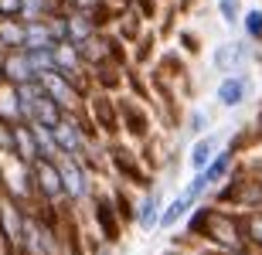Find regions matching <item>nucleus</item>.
Masks as SVG:
<instances>
[{
    "mask_svg": "<svg viewBox=\"0 0 262 255\" xmlns=\"http://www.w3.org/2000/svg\"><path fill=\"white\" fill-rule=\"evenodd\" d=\"M106 164H109V177L119 180V184H133V187H140V191L154 184V174L143 167V160H140L136 147L126 143L123 136L106 143Z\"/></svg>",
    "mask_w": 262,
    "mask_h": 255,
    "instance_id": "f257e3e1",
    "label": "nucleus"
},
{
    "mask_svg": "<svg viewBox=\"0 0 262 255\" xmlns=\"http://www.w3.org/2000/svg\"><path fill=\"white\" fill-rule=\"evenodd\" d=\"M201 245L214 248V252H252L245 242V228H242V215L232 207H214L208 231H204Z\"/></svg>",
    "mask_w": 262,
    "mask_h": 255,
    "instance_id": "f03ea898",
    "label": "nucleus"
},
{
    "mask_svg": "<svg viewBox=\"0 0 262 255\" xmlns=\"http://www.w3.org/2000/svg\"><path fill=\"white\" fill-rule=\"evenodd\" d=\"M116 116H119V136L140 147L146 140H154V116H150V106L143 99H133L126 92L116 96Z\"/></svg>",
    "mask_w": 262,
    "mask_h": 255,
    "instance_id": "7ed1b4c3",
    "label": "nucleus"
},
{
    "mask_svg": "<svg viewBox=\"0 0 262 255\" xmlns=\"http://www.w3.org/2000/svg\"><path fill=\"white\" fill-rule=\"evenodd\" d=\"M259 92V82H255V72H228V75H218V85H214V106L225 109V112H238L255 99Z\"/></svg>",
    "mask_w": 262,
    "mask_h": 255,
    "instance_id": "20e7f679",
    "label": "nucleus"
},
{
    "mask_svg": "<svg viewBox=\"0 0 262 255\" xmlns=\"http://www.w3.org/2000/svg\"><path fill=\"white\" fill-rule=\"evenodd\" d=\"M0 194L14 197L17 204H34V180H31V164H24L14 153L0 157Z\"/></svg>",
    "mask_w": 262,
    "mask_h": 255,
    "instance_id": "39448f33",
    "label": "nucleus"
},
{
    "mask_svg": "<svg viewBox=\"0 0 262 255\" xmlns=\"http://www.w3.org/2000/svg\"><path fill=\"white\" fill-rule=\"evenodd\" d=\"M58 177H61V191H65V204L68 207H85V201L92 197V191L99 187V180L89 174L75 157H58Z\"/></svg>",
    "mask_w": 262,
    "mask_h": 255,
    "instance_id": "423d86ee",
    "label": "nucleus"
},
{
    "mask_svg": "<svg viewBox=\"0 0 262 255\" xmlns=\"http://www.w3.org/2000/svg\"><path fill=\"white\" fill-rule=\"evenodd\" d=\"M85 204H89V215H92V225H96V231H99V245H116L126 228H123L116 207H113V201H109V191L96 187Z\"/></svg>",
    "mask_w": 262,
    "mask_h": 255,
    "instance_id": "0eeeda50",
    "label": "nucleus"
},
{
    "mask_svg": "<svg viewBox=\"0 0 262 255\" xmlns=\"http://www.w3.org/2000/svg\"><path fill=\"white\" fill-rule=\"evenodd\" d=\"M31 180H34V201L45 204H65V191H61V177L55 160H34L31 164Z\"/></svg>",
    "mask_w": 262,
    "mask_h": 255,
    "instance_id": "6e6552de",
    "label": "nucleus"
},
{
    "mask_svg": "<svg viewBox=\"0 0 262 255\" xmlns=\"http://www.w3.org/2000/svg\"><path fill=\"white\" fill-rule=\"evenodd\" d=\"M164 187L160 184H150L136 194V207H133V225L143 231V235H154L157 231V221H160V211H164Z\"/></svg>",
    "mask_w": 262,
    "mask_h": 255,
    "instance_id": "1a4fd4ad",
    "label": "nucleus"
},
{
    "mask_svg": "<svg viewBox=\"0 0 262 255\" xmlns=\"http://www.w3.org/2000/svg\"><path fill=\"white\" fill-rule=\"evenodd\" d=\"M24 228H28V207L17 204L14 197L0 194V235L17 255H20V242H24Z\"/></svg>",
    "mask_w": 262,
    "mask_h": 255,
    "instance_id": "9d476101",
    "label": "nucleus"
},
{
    "mask_svg": "<svg viewBox=\"0 0 262 255\" xmlns=\"http://www.w3.org/2000/svg\"><path fill=\"white\" fill-rule=\"evenodd\" d=\"M41 88H45V96H48V99H55V102L61 106V112H68V116L82 112L85 88H78L75 82H68L65 75H55V72H48V75L41 79Z\"/></svg>",
    "mask_w": 262,
    "mask_h": 255,
    "instance_id": "9b49d317",
    "label": "nucleus"
},
{
    "mask_svg": "<svg viewBox=\"0 0 262 255\" xmlns=\"http://www.w3.org/2000/svg\"><path fill=\"white\" fill-rule=\"evenodd\" d=\"M225 136H228L225 129H214V126H211L208 133H201V136H194V140H191V147H187V157H184L187 170H191V174H198V170H201L204 164H208V160H211L214 153L222 150Z\"/></svg>",
    "mask_w": 262,
    "mask_h": 255,
    "instance_id": "f8f14e48",
    "label": "nucleus"
},
{
    "mask_svg": "<svg viewBox=\"0 0 262 255\" xmlns=\"http://www.w3.org/2000/svg\"><path fill=\"white\" fill-rule=\"evenodd\" d=\"M0 75L7 85H28V82H38V72L31 65L28 51L17 48V51H7L4 58H0Z\"/></svg>",
    "mask_w": 262,
    "mask_h": 255,
    "instance_id": "ddd939ff",
    "label": "nucleus"
},
{
    "mask_svg": "<svg viewBox=\"0 0 262 255\" xmlns=\"http://www.w3.org/2000/svg\"><path fill=\"white\" fill-rule=\"evenodd\" d=\"M235 164H238V153H235V150L228 147V143H222V150H218V153H214V157L208 160V164H204V167L198 170V174L204 177V184H208V191H211L214 184H222L225 177L232 174Z\"/></svg>",
    "mask_w": 262,
    "mask_h": 255,
    "instance_id": "4468645a",
    "label": "nucleus"
},
{
    "mask_svg": "<svg viewBox=\"0 0 262 255\" xmlns=\"http://www.w3.org/2000/svg\"><path fill=\"white\" fill-rule=\"evenodd\" d=\"M157 51H160V34L154 28H143V34L129 44V65L133 68H150L157 58Z\"/></svg>",
    "mask_w": 262,
    "mask_h": 255,
    "instance_id": "2eb2a0df",
    "label": "nucleus"
},
{
    "mask_svg": "<svg viewBox=\"0 0 262 255\" xmlns=\"http://www.w3.org/2000/svg\"><path fill=\"white\" fill-rule=\"evenodd\" d=\"M92 34H99V28L85 10H65V44H82Z\"/></svg>",
    "mask_w": 262,
    "mask_h": 255,
    "instance_id": "dca6fc26",
    "label": "nucleus"
},
{
    "mask_svg": "<svg viewBox=\"0 0 262 255\" xmlns=\"http://www.w3.org/2000/svg\"><path fill=\"white\" fill-rule=\"evenodd\" d=\"M194 204H198V201H191V197H184V194L167 197L164 211H160V221H157V231H174V228L187 218V211H191Z\"/></svg>",
    "mask_w": 262,
    "mask_h": 255,
    "instance_id": "f3484780",
    "label": "nucleus"
},
{
    "mask_svg": "<svg viewBox=\"0 0 262 255\" xmlns=\"http://www.w3.org/2000/svg\"><path fill=\"white\" fill-rule=\"evenodd\" d=\"M65 10V4L61 0H20V14L17 20H51L55 14H61Z\"/></svg>",
    "mask_w": 262,
    "mask_h": 255,
    "instance_id": "a211bd4d",
    "label": "nucleus"
},
{
    "mask_svg": "<svg viewBox=\"0 0 262 255\" xmlns=\"http://www.w3.org/2000/svg\"><path fill=\"white\" fill-rule=\"evenodd\" d=\"M143 28H146L143 20L136 17V14H133L129 7H123V10H119V17H116V24H113L109 31H113V34H116V38L129 48V44H133V41L140 38V34H143Z\"/></svg>",
    "mask_w": 262,
    "mask_h": 255,
    "instance_id": "6ab92c4d",
    "label": "nucleus"
},
{
    "mask_svg": "<svg viewBox=\"0 0 262 255\" xmlns=\"http://www.w3.org/2000/svg\"><path fill=\"white\" fill-rule=\"evenodd\" d=\"M238 34H242L245 41H252L255 48H262V4L242 7V17H238Z\"/></svg>",
    "mask_w": 262,
    "mask_h": 255,
    "instance_id": "aec40b11",
    "label": "nucleus"
},
{
    "mask_svg": "<svg viewBox=\"0 0 262 255\" xmlns=\"http://www.w3.org/2000/svg\"><path fill=\"white\" fill-rule=\"evenodd\" d=\"M14 157H20L24 164L38 160V143H34V129L28 123H14Z\"/></svg>",
    "mask_w": 262,
    "mask_h": 255,
    "instance_id": "412c9836",
    "label": "nucleus"
},
{
    "mask_svg": "<svg viewBox=\"0 0 262 255\" xmlns=\"http://www.w3.org/2000/svg\"><path fill=\"white\" fill-rule=\"evenodd\" d=\"M31 48H55V34H51L48 20H28L24 24V51Z\"/></svg>",
    "mask_w": 262,
    "mask_h": 255,
    "instance_id": "4be33fe9",
    "label": "nucleus"
},
{
    "mask_svg": "<svg viewBox=\"0 0 262 255\" xmlns=\"http://www.w3.org/2000/svg\"><path fill=\"white\" fill-rule=\"evenodd\" d=\"M214 112H218V106H208V109H204V106H194L184 116V133L191 140L201 136V133H208V129L214 126Z\"/></svg>",
    "mask_w": 262,
    "mask_h": 255,
    "instance_id": "5701e85b",
    "label": "nucleus"
},
{
    "mask_svg": "<svg viewBox=\"0 0 262 255\" xmlns=\"http://www.w3.org/2000/svg\"><path fill=\"white\" fill-rule=\"evenodd\" d=\"M201 44H204V38L194 28H174V48L181 51L184 58H198V55H201Z\"/></svg>",
    "mask_w": 262,
    "mask_h": 255,
    "instance_id": "b1692460",
    "label": "nucleus"
},
{
    "mask_svg": "<svg viewBox=\"0 0 262 255\" xmlns=\"http://www.w3.org/2000/svg\"><path fill=\"white\" fill-rule=\"evenodd\" d=\"M0 44L7 51L24 48V20L17 17H0Z\"/></svg>",
    "mask_w": 262,
    "mask_h": 255,
    "instance_id": "393cba45",
    "label": "nucleus"
},
{
    "mask_svg": "<svg viewBox=\"0 0 262 255\" xmlns=\"http://www.w3.org/2000/svg\"><path fill=\"white\" fill-rule=\"evenodd\" d=\"M208 68H211V75H228V72H235L232 65V41H218L211 48V55H208Z\"/></svg>",
    "mask_w": 262,
    "mask_h": 255,
    "instance_id": "a878e982",
    "label": "nucleus"
},
{
    "mask_svg": "<svg viewBox=\"0 0 262 255\" xmlns=\"http://www.w3.org/2000/svg\"><path fill=\"white\" fill-rule=\"evenodd\" d=\"M242 228H245V242L255 255H262V211H245L242 215Z\"/></svg>",
    "mask_w": 262,
    "mask_h": 255,
    "instance_id": "bb28decb",
    "label": "nucleus"
},
{
    "mask_svg": "<svg viewBox=\"0 0 262 255\" xmlns=\"http://www.w3.org/2000/svg\"><path fill=\"white\" fill-rule=\"evenodd\" d=\"M0 119L7 123H20V106H17V88L0 82Z\"/></svg>",
    "mask_w": 262,
    "mask_h": 255,
    "instance_id": "cd10ccee",
    "label": "nucleus"
},
{
    "mask_svg": "<svg viewBox=\"0 0 262 255\" xmlns=\"http://www.w3.org/2000/svg\"><path fill=\"white\" fill-rule=\"evenodd\" d=\"M129 10L143 20L146 28H154L157 20H160V14H164V4L160 0H129Z\"/></svg>",
    "mask_w": 262,
    "mask_h": 255,
    "instance_id": "c85d7f7f",
    "label": "nucleus"
},
{
    "mask_svg": "<svg viewBox=\"0 0 262 255\" xmlns=\"http://www.w3.org/2000/svg\"><path fill=\"white\" fill-rule=\"evenodd\" d=\"M214 14L222 17L225 28H238V17H242V0H214Z\"/></svg>",
    "mask_w": 262,
    "mask_h": 255,
    "instance_id": "c756f323",
    "label": "nucleus"
},
{
    "mask_svg": "<svg viewBox=\"0 0 262 255\" xmlns=\"http://www.w3.org/2000/svg\"><path fill=\"white\" fill-rule=\"evenodd\" d=\"M4 153H14V123L0 119V157Z\"/></svg>",
    "mask_w": 262,
    "mask_h": 255,
    "instance_id": "7c9ffc66",
    "label": "nucleus"
},
{
    "mask_svg": "<svg viewBox=\"0 0 262 255\" xmlns=\"http://www.w3.org/2000/svg\"><path fill=\"white\" fill-rule=\"evenodd\" d=\"M20 14V0H0V17H17Z\"/></svg>",
    "mask_w": 262,
    "mask_h": 255,
    "instance_id": "2f4dec72",
    "label": "nucleus"
},
{
    "mask_svg": "<svg viewBox=\"0 0 262 255\" xmlns=\"http://www.w3.org/2000/svg\"><path fill=\"white\" fill-rule=\"evenodd\" d=\"M160 255H187V252H184V248H174V245H170L167 252H160Z\"/></svg>",
    "mask_w": 262,
    "mask_h": 255,
    "instance_id": "473e14b6",
    "label": "nucleus"
},
{
    "mask_svg": "<svg viewBox=\"0 0 262 255\" xmlns=\"http://www.w3.org/2000/svg\"><path fill=\"white\" fill-rule=\"evenodd\" d=\"M92 255H113V248H109V245H99V248H96Z\"/></svg>",
    "mask_w": 262,
    "mask_h": 255,
    "instance_id": "72a5a7b5",
    "label": "nucleus"
},
{
    "mask_svg": "<svg viewBox=\"0 0 262 255\" xmlns=\"http://www.w3.org/2000/svg\"><path fill=\"white\" fill-rule=\"evenodd\" d=\"M4 55H7V48H4V44H0V58H4Z\"/></svg>",
    "mask_w": 262,
    "mask_h": 255,
    "instance_id": "f704fd0d",
    "label": "nucleus"
},
{
    "mask_svg": "<svg viewBox=\"0 0 262 255\" xmlns=\"http://www.w3.org/2000/svg\"><path fill=\"white\" fill-rule=\"evenodd\" d=\"M160 4H164V7H167V4H174V0H160Z\"/></svg>",
    "mask_w": 262,
    "mask_h": 255,
    "instance_id": "c9c22d12",
    "label": "nucleus"
},
{
    "mask_svg": "<svg viewBox=\"0 0 262 255\" xmlns=\"http://www.w3.org/2000/svg\"><path fill=\"white\" fill-rule=\"evenodd\" d=\"M0 82H4V75H0Z\"/></svg>",
    "mask_w": 262,
    "mask_h": 255,
    "instance_id": "e433bc0d",
    "label": "nucleus"
},
{
    "mask_svg": "<svg viewBox=\"0 0 262 255\" xmlns=\"http://www.w3.org/2000/svg\"><path fill=\"white\" fill-rule=\"evenodd\" d=\"M255 4H262V0H255Z\"/></svg>",
    "mask_w": 262,
    "mask_h": 255,
    "instance_id": "4c0bfd02",
    "label": "nucleus"
},
{
    "mask_svg": "<svg viewBox=\"0 0 262 255\" xmlns=\"http://www.w3.org/2000/svg\"><path fill=\"white\" fill-rule=\"evenodd\" d=\"M259 177H262V170H259Z\"/></svg>",
    "mask_w": 262,
    "mask_h": 255,
    "instance_id": "58836bf2",
    "label": "nucleus"
}]
</instances>
